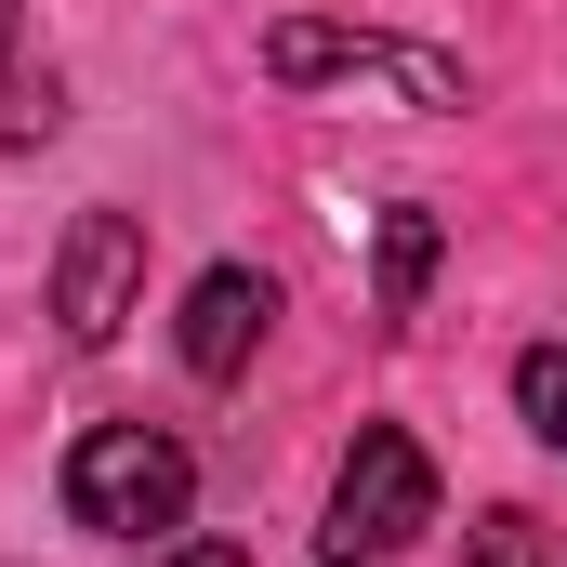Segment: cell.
I'll return each mask as SVG.
<instances>
[{
    "label": "cell",
    "instance_id": "7",
    "mask_svg": "<svg viewBox=\"0 0 567 567\" xmlns=\"http://www.w3.org/2000/svg\"><path fill=\"white\" fill-rule=\"evenodd\" d=\"M515 410H528L542 449H567V343H528V357H515Z\"/></svg>",
    "mask_w": 567,
    "mask_h": 567
},
{
    "label": "cell",
    "instance_id": "1",
    "mask_svg": "<svg viewBox=\"0 0 567 567\" xmlns=\"http://www.w3.org/2000/svg\"><path fill=\"white\" fill-rule=\"evenodd\" d=\"M185 502H198V462H185V435H158V423H93L66 449V515L106 528V542L185 528Z\"/></svg>",
    "mask_w": 567,
    "mask_h": 567
},
{
    "label": "cell",
    "instance_id": "2",
    "mask_svg": "<svg viewBox=\"0 0 567 567\" xmlns=\"http://www.w3.org/2000/svg\"><path fill=\"white\" fill-rule=\"evenodd\" d=\"M265 80H290V93L357 80V93H396V106H462V53L383 40V27H330V13H278L265 27Z\"/></svg>",
    "mask_w": 567,
    "mask_h": 567
},
{
    "label": "cell",
    "instance_id": "5",
    "mask_svg": "<svg viewBox=\"0 0 567 567\" xmlns=\"http://www.w3.org/2000/svg\"><path fill=\"white\" fill-rule=\"evenodd\" d=\"M265 317H278V278L212 265V278L185 290V370H198V383H238V370H251V343H265Z\"/></svg>",
    "mask_w": 567,
    "mask_h": 567
},
{
    "label": "cell",
    "instance_id": "3",
    "mask_svg": "<svg viewBox=\"0 0 567 567\" xmlns=\"http://www.w3.org/2000/svg\"><path fill=\"white\" fill-rule=\"evenodd\" d=\"M435 528V462H423V435H396V423H370L357 449H343V488H330V555L357 567V555H410Z\"/></svg>",
    "mask_w": 567,
    "mask_h": 567
},
{
    "label": "cell",
    "instance_id": "9",
    "mask_svg": "<svg viewBox=\"0 0 567 567\" xmlns=\"http://www.w3.org/2000/svg\"><path fill=\"white\" fill-rule=\"evenodd\" d=\"M158 567H251V555H238V542H172Z\"/></svg>",
    "mask_w": 567,
    "mask_h": 567
},
{
    "label": "cell",
    "instance_id": "6",
    "mask_svg": "<svg viewBox=\"0 0 567 567\" xmlns=\"http://www.w3.org/2000/svg\"><path fill=\"white\" fill-rule=\"evenodd\" d=\"M435 251H449V225H435V212H383V251H370V278H383V317H396V330L423 317Z\"/></svg>",
    "mask_w": 567,
    "mask_h": 567
},
{
    "label": "cell",
    "instance_id": "4",
    "mask_svg": "<svg viewBox=\"0 0 567 567\" xmlns=\"http://www.w3.org/2000/svg\"><path fill=\"white\" fill-rule=\"evenodd\" d=\"M133 290H145V225L133 212H80L66 251H53V317H66V343H106V330L133 317Z\"/></svg>",
    "mask_w": 567,
    "mask_h": 567
},
{
    "label": "cell",
    "instance_id": "10",
    "mask_svg": "<svg viewBox=\"0 0 567 567\" xmlns=\"http://www.w3.org/2000/svg\"><path fill=\"white\" fill-rule=\"evenodd\" d=\"M0 40H13V0H0Z\"/></svg>",
    "mask_w": 567,
    "mask_h": 567
},
{
    "label": "cell",
    "instance_id": "8",
    "mask_svg": "<svg viewBox=\"0 0 567 567\" xmlns=\"http://www.w3.org/2000/svg\"><path fill=\"white\" fill-rule=\"evenodd\" d=\"M462 567H542V528H528V515H488V528L462 542Z\"/></svg>",
    "mask_w": 567,
    "mask_h": 567
}]
</instances>
